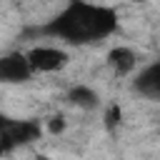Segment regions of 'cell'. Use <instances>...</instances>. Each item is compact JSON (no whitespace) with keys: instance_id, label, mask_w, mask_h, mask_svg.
<instances>
[{"instance_id":"1","label":"cell","mask_w":160,"mask_h":160,"mask_svg":"<svg viewBox=\"0 0 160 160\" xmlns=\"http://www.w3.org/2000/svg\"><path fill=\"white\" fill-rule=\"evenodd\" d=\"M115 28H118L115 10L75 0L55 20H50L42 28V32L55 35V38L68 40V42H88V40L108 38Z\"/></svg>"},{"instance_id":"2","label":"cell","mask_w":160,"mask_h":160,"mask_svg":"<svg viewBox=\"0 0 160 160\" xmlns=\"http://www.w3.org/2000/svg\"><path fill=\"white\" fill-rule=\"evenodd\" d=\"M40 138V125L30 120H10L0 115V155L10 152L15 145L32 142Z\"/></svg>"},{"instance_id":"3","label":"cell","mask_w":160,"mask_h":160,"mask_svg":"<svg viewBox=\"0 0 160 160\" xmlns=\"http://www.w3.org/2000/svg\"><path fill=\"white\" fill-rule=\"evenodd\" d=\"M25 55H28L32 72H55V70L65 68V62H68V52L60 48H52V45H38Z\"/></svg>"},{"instance_id":"4","label":"cell","mask_w":160,"mask_h":160,"mask_svg":"<svg viewBox=\"0 0 160 160\" xmlns=\"http://www.w3.org/2000/svg\"><path fill=\"white\" fill-rule=\"evenodd\" d=\"M30 75H32V68L28 62V55L8 52L0 58V82H22Z\"/></svg>"},{"instance_id":"5","label":"cell","mask_w":160,"mask_h":160,"mask_svg":"<svg viewBox=\"0 0 160 160\" xmlns=\"http://www.w3.org/2000/svg\"><path fill=\"white\" fill-rule=\"evenodd\" d=\"M135 88H138L142 95L160 100V62H155V65L145 68V70L138 75V80H135Z\"/></svg>"},{"instance_id":"6","label":"cell","mask_w":160,"mask_h":160,"mask_svg":"<svg viewBox=\"0 0 160 160\" xmlns=\"http://www.w3.org/2000/svg\"><path fill=\"white\" fill-rule=\"evenodd\" d=\"M108 62H110V68H112L118 75H128V72L135 70L138 58H135V52H132L130 48L120 45V48H112V50L108 52Z\"/></svg>"},{"instance_id":"7","label":"cell","mask_w":160,"mask_h":160,"mask_svg":"<svg viewBox=\"0 0 160 160\" xmlns=\"http://www.w3.org/2000/svg\"><path fill=\"white\" fill-rule=\"evenodd\" d=\"M68 100H70L72 105L82 108V110H92V108H98V95H95V90L88 88V85H75V88H70Z\"/></svg>"},{"instance_id":"8","label":"cell","mask_w":160,"mask_h":160,"mask_svg":"<svg viewBox=\"0 0 160 160\" xmlns=\"http://www.w3.org/2000/svg\"><path fill=\"white\" fill-rule=\"evenodd\" d=\"M120 120H122V110H120L118 102H112V105L105 110V128H108V130H115V128L120 125Z\"/></svg>"},{"instance_id":"9","label":"cell","mask_w":160,"mask_h":160,"mask_svg":"<svg viewBox=\"0 0 160 160\" xmlns=\"http://www.w3.org/2000/svg\"><path fill=\"white\" fill-rule=\"evenodd\" d=\"M48 130H50L52 135H58V132H62V130H65V120H62L60 115H55V118H50V122H48Z\"/></svg>"},{"instance_id":"10","label":"cell","mask_w":160,"mask_h":160,"mask_svg":"<svg viewBox=\"0 0 160 160\" xmlns=\"http://www.w3.org/2000/svg\"><path fill=\"white\" fill-rule=\"evenodd\" d=\"M132 2H142V0H132Z\"/></svg>"}]
</instances>
